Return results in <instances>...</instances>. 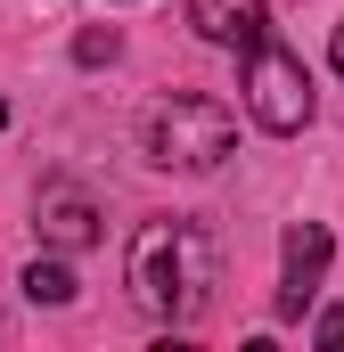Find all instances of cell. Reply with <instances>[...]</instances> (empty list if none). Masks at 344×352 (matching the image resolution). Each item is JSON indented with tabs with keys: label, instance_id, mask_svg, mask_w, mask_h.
Here are the masks:
<instances>
[{
	"label": "cell",
	"instance_id": "3",
	"mask_svg": "<svg viewBox=\"0 0 344 352\" xmlns=\"http://www.w3.org/2000/svg\"><path fill=\"white\" fill-rule=\"evenodd\" d=\"M246 107H255L262 131H279V140L312 123V74H303V58H295L287 41H270V33L246 50Z\"/></svg>",
	"mask_w": 344,
	"mask_h": 352
},
{
	"label": "cell",
	"instance_id": "6",
	"mask_svg": "<svg viewBox=\"0 0 344 352\" xmlns=\"http://www.w3.org/2000/svg\"><path fill=\"white\" fill-rule=\"evenodd\" d=\"M41 238H50L58 254H83L90 238H98V205H90L83 188H50V197H41Z\"/></svg>",
	"mask_w": 344,
	"mask_h": 352
},
{
	"label": "cell",
	"instance_id": "7",
	"mask_svg": "<svg viewBox=\"0 0 344 352\" xmlns=\"http://www.w3.org/2000/svg\"><path fill=\"white\" fill-rule=\"evenodd\" d=\"M25 295L58 311V303H74V270H66V263H33V270H25Z\"/></svg>",
	"mask_w": 344,
	"mask_h": 352
},
{
	"label": "cell",
	"instance_id": "9",
	"mask_svg": "<svg viewBox=\"0 0 344 352\" xmlns=\"http://www.w3.org/2000/svg\"><path fill=\"white\" fill-rule=\"evenodd\" d=\"M312 336H320V344H344V303H336V311H320V328H312Z\"/></svg>",
	"mask_w": 344,
	"mask_h": 352
},
{
	"label": "cell",
	"instance_id": "5",
	"mask_svg": "<svg viewBox=\"0 0 344 352\" xmlns=\"http://www.w3.org/2000/svg\"><path fill=\"white\" fill-rule=\"evenodd\" d=\"M189 25L213 50H255L262 33H270V8L262 0H189Z\"/></svg>",
	"mask_w": 344,
	"mask_h": 352
},
{
	"label": "cell",
	"instance_id": "1",
	"mask_svg": "<svg viewBox=\"0 0 344 352\" xmlns=\"http://www.w3.org/2000/svg\"><path fill=\"white\" fill-rule=\"evenodd\" d=\"M213 238L197 230V221H140V238H131V254H123V287H131V303L148 311V320H197L205 303H213Z\"/></svg>",
	"mask_w": 344,
	"mask_h": 352
},
{
	"label": "cell",
	"instance_id": "8",
	"mask_svg": "<svg viewBox=\"0 0 344 352\" xmlns=\"http://www.w3.org/2000/svg\"><path fill=\"white\" fill-rule=\"evenodd\" d=\"M74 58H83V66H107V58H115V33H83Z\"/></svg>",
	"mask_w": 344,
	"mask_h": 352
},
{
	"label": "cell",
	"instance_id": "10",
	"mask_svg": "<svg viewBox=\"0 0 344 352\" xmlns=\"http://www.w3.org/2000/svg\"><path fill=\"white\" fill-rule=\"evenodd\" d=\"M328 58H336V74H344V25H336V41H328Z\"/></svg>",
	"mask_w": 344,
	"mask_h": 352
},
{
	"label": "cell",
	"instance_id": "4",
	"mask_svg": "<svg viewBox=\"0 0 344 352\" xmlns=\"http://www.w3.org/2000/svg\"><path fill=\"white\" fill-rule=\"evenodd\" d=\"M328 254H336V238L320 230V221H295L287 230V263H279V320H303V303L320 295V278H328Z\"/></svg>",
	"mask_w": 344,
	"mask_h": 352
},
{
	"label": "cell",
	"instance_id": "2",
	"mask_svg": "<svg viewBox=\"0 0 344 352\" xmlns=\"http://www.w3.org/2000/svg\"><path fill=\"white\" fill-rule=\"evenodd\" d=\"M230 148H238V115L205 90H172L140 115V156L164 173H213Z\"/></svg>",
	"mask_w": 344,
	"mask_h": 352
},
{
	"label": "cell",
	"instance_id": "11",
	"mask_svg": "<svg viewBox=\"0 0 344 352\" xmlns=\"http://www.w3.org/2000/svg\"><path fill=\"white\" fill-rule=\"evenodd\" d=\"M0 123H8V98H0Z\"/></svg>",
	"mask_w": 344,
	"mask_h": 352
}]
</instances>
